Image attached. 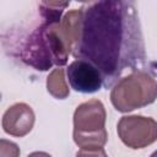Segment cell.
<instances>
[{"instance_id":"obj_10","label":"cell","mask_w":157,"mask_h":157,"mask_svg":"<svg viewBox=\"0 0 157 157\" xmlns=\"http://www.w3.org/2000/svg\"><path fill=\"white\" fill-rule=\"evenodd\" d=\"M21 150L17 144L6 140L0 139V157H20Z\"/></svg>"},{"instance_id":"obj_8","label":"cell","mask_w":157,"mask_h":157,"mask_svg":"<svg viewBox=\"0 0 157 157\" xmlns=\"http://www.w3.org/2000/svg\"><path fill=\"white\" fill-rule=\"evenodd\" d=\"M82 16L83 10L75 9L66 12L59 21V32L70 54H72L80 39Z\"/></svg>"},{"instance_id":"obj_6","label":"cell","mask_w":157,"mask_h":157,"mask_svg":"<svg viewBox=\"0 0 157 157\" xmlns=\"http://www.w3.org/2000/svg\"><path fill=\"white\" fill-rule=\"evenodd\" d=\"M66 75L71 88L76 92L93 93L103 86V78L98 69L83 59H75L67 66Z\"/></svg>"},{"instance_id":"obj_7","label":"cell","mask_w":157,"mask_h":157,"mask_svg":"<svg viewBox=\"0 0 157 157\" xmlns=\"http://www.w3.org/2000/svg\"><path fill=\"white\" fill-rule=\"evenodd\" d=\"M34 120L36 115L32 107L20 102L6 109L2 115L1 126L6 134L15 137H23L32 131Z\"/></svg>"},{"instance_id":"obj_3","label":"cell","mask_w":157,"mask_h":157,"mask_svg":"<svg viewBox=\"0 0 157 157\" xmlns=\"http://www.w3.org/2000/svg\"><path fill=\"white\" fill-rule=\"evenodd\" d=\"M157 83L155 77L144 70H134L118 80L110 91V102L120 113H129L156 101Z\"/></svg>"},{"instance_id":"obj_11","label":"cell","mask_w":157,"mask_h":157,"mask_svg":"<svg viewBox=\"0 0 157 157\" xmlns=\"http://www.w3.org/2000/svg\"><path fill=\"white\" fill-rule=\"evenodd\" d=\"M76 157H108L103 147L96 148H80L76 152Z\"/></svg>"},{"instance_id":"obj_12","label":"cell","mask_w":157,"mask_h":157,"mask_svg":"<svg viewBox=\"0 0 157 157\" xmlns=\"http://www.w3.org/2000/svg\"><path fill=\"white\" fill-rule=\"evenodd\" d=\"M27 157H52V156L47 152H43V151H34V152L29 153Z\"/></svg>"},{"instance_id":"obj_4","label":"cell","mask_w":157,"mask_h":157,"mask_svg":"<svg viewBox=\"0 0 157 157\" xmlns=\"http://www.w3.org/2000/svg\"><path fill=\"white\" fill-rule=\"evenodd\" d=\"M105 108L98 99L81 103L74 112L72 137L80 148L103 147L108 140Z\"/></svg>"},{"instance_id":"obj_2","label":"cell","mask_w":157,"mask_h":157,"mask_svg":"<svg viewBox=\"0 0 157 157\" xmlns=\"http://www.w3.org/2000/svg\"><path fill=\"white\" fill-rule=\"evenodd\" d=\"M44 22L32 33L22 52V59L37 70H49L52 65L64 66L69 59V50L59 32V21L65 5L58 2H40Z\"/></svg>"},{"instance_id":"obj_1","label":"cell","mask_w":157,"mask_h":157,"mask_svg":"<svg viewBox=\"0 0 157 157\" xmlns=\"http://www.w3.org/2000/svg\"><path fill=\"white\" fill-rule=\"evenodd\" d=\"M83 10L76 59L94 65L103 85L110 86L120 74L145 59L139 18L132 2L97 1Z\"/></svg>"},{"instance_id":"obj_5","label":"cell","mask_w":157,"mask_h":157,"mask_svg":"<svg viewBox=\"0 0 157 157\" xmlns=\"http://www.w3.org/2000/svg\"><path fill=\"white\" fill-rule=\"evenodd\" d=\"M117 131L125 146L132 150H140L156 141L157 123L150 117L124 115L118 121Z\"/></svg>"},{"instance_id":"obj_9","label":"cell","mask_w":157,"mask_h":157,"mask_svg":"<svg viewBox=\"0 0 157 157\" xmlns=\"http://www.w3.org/2000/svg\"><path fill=\"white\" fill-rule=\"evenodd\" d=\"M47 91L56 99H65L69 97L70 88L66 82L65 70L63 67H56L48 75Z\"/></svg>"}]
</instances>
